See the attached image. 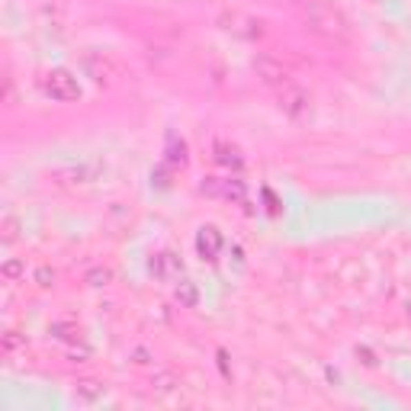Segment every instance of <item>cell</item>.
Masks as SVG:
<instances>
[{"label": "cell", "mask_w": 411, "mask_h": 411, "mask_svg": "<svg viewBox=\"0 0 411 411\" xmlns=\"http://www.w3.org/2000/svg\"><path fill=\"white\" fill-rule=\"evenodd\" d=\"M42 90L46 97H52L55 103H71V100H81V84H77V77L65 68H55V71H48L42 77Z\"/></svg>", "instance_id": "1"}, {"label": "cell", "mask_w": 411, "mask_h": 411, "mask_svg": "<svg viewBox=\"0 0 411 411\" xmlns=\"http://www.w3.org/2000/svg\"><path fill=\"white\" fill-rule=\"evenodd\" d=\"M203 193H209V197H225L238 206H248V187H244V180H238V177H206Z\"/></svg>", "instance_id": "2"}, {"label": "cell", "mask_w": 411, "mask_h": 411, "mask_svg": "<svg viewBox=\"0 0 411 411\" xmlns=\"http://www.w3.org/2000/svg\"><path fill=\"white\" fill-rule=\"evenodd\" d=\"M219 26H222L225 32L238 36V39H261L263 36L261 19L248 17V13H238V10H232V13H222V17H219Z\"/></svg>", "instance_id": "3"}, {"label": "cell", "mask_w": 411, "mask_h": 411, "mask_svg": "<svg viewBox=\"0 0 411 411\" xmlns=\"http://www.w3.org/2000/svg\"><path fill=\"white\" fill-rule=\"evenodd\" d=\"M254 71H257V77H261L267 87H286V84H292V77H290V71L283 68V61H277V58H267V55H261L257 61H254Z\"/></svg>", "instance_id": "4"}, {"label": "cell", "mask_w": 411, "mask_h": 411, "mask_svg": "<svg viewBox=\"0 0 411 411\" xmlns=\"http://www.w3.org/2000/svg\"><path fill=\"white\" fill-rule=\"evenodd\" d=\"M148 270H151V277H154V280L174 283V280H180V273H183V263H180L177 254L161 251V254H154V257L148 261Z\"/></svg>", "instance_id": "5"}, {"label": "cell", "mask_w": 411, "mask_h": 411, "mask_svg": "<svg viewBox=\"0 0 411 411\" xmlns=\"http://www.w3.org/2000/svg\"><path fill=\"white\" fill-rule=\"evenodd\" d=\"M308 103H312V97H308L305 90H302V87H296V84L280 87V110L286 112V116L299 119L302 112L308 110Z\"/></svg>", "instance_id": "6"}, {"label": "cell", "mask_w": 411, "mask_h": 411, "mask_svg": "<svg viewBox=\"0 0 411 411\" xmlns=\"http://www.w3.org/2000/svg\"><path fill=\"white\" fill-rule=\"evenodd\" d=\"M222 232L215 228V225H203L197 234V251L203 261H215L219 257V251H222Z\"/></svg>", "instance_id": "7"}, {"label": "cell", "mask_w": 411, "mask_h": 411, "mask_svg": "<svg viewBox=\"0 0 411 411\" xmlns=\"http://www.w3.org/2000/svg\"><path fill=\"white\" fill-rule=\"evenodd\" d=\"M305 13H308V23L315 29H321V32H341V29H344V19L337 17L334 10L321 7V3H312Z\"/></svg>", "instance_id": "8"}, {"label": "cell", "mask_w": 411, "mask_h": 411, "mask_svg": "<svg viewBox=\"0 0 411 411\" xmlns=\"http://www.w3.org/2000/svg\"><path fill=\"white\" fill-rule=\"evenodd\" d=\"M212 158L222 164V168H234V170H241L244 158H241V151L234 148V145H228V141H215L212 145Z\"/></svg>", "instance_id": "9"}, {"label": "cell", "mask_w": 411, "mask_h": 411, "mask_svg": "<svg viewBox=\"0 0 411 411\" xmlns=\"http://www.w3.org/2000/svg\"><path fill=\"white\" fill-rule=\"evenodd\" d=\"M87 71H90V77H94L97 84H110V77H116L112 61H110V58H100V55L87 58Z\"/></svg>", "instance_id": "10"}, {"label": "cell", "mask_w": 411, "mask_h": 411, "mask_svg": "<svg viewBox=\"0 0 411 411\" xmlns=\"http://www.w3.org/2000/svg\"><path fill=\"white\" fill-rule=\"evenodd\" d=\"M174 296H177L180 308H197V302H199V286H197L193 280H180L177 290H174Z\"/></svg>", "instance_id": "11"}, {"label": "cell", "mask_w": 411, "mask_h": 411, "mask_svg": "<svg viewBox=\"0 0 411 411\" xmlns=\"http://www.w3.org/2000/svg\"><path fill=\"white\" fill-rule=\"evenodd\" d=\"M77 399H84V402H97V399H103V385L94 383V379H84V383H77Z\"/></svg>", "instance_id": "12"}, {"label": "cell", "mask_w": 411, "mask_h": 411, "mask_svg": "<svg viewBox=\"0 0 411 411\" xmlns=\"http://www.w3.org/2000/svg\"><path fill=\"white\" fill-rule=\"evenodd\" d=\"M52 334H55L58 341L71 344V341H77V337H81V331H77V328L71 325V321H55V325H52Z\"/></svg>", "instance_id": "13"}, {"label": "cell", "mask_w": 411, "mask_h": 411, "mask_svg": "<svg viewBox=\"0 0 411 411\" xmlns=\"http://www.w3.org/2000/svg\"><path fill=\"white\" fill-rule=\"evenodd\" d=\"M26 347V334H19V331H7L3 334V354H17Z\"/></svg>", "instance_id": "14"}, {"label": "cell", "mask_w": 411, "mask_h": 411, "mask_svg": "<svg viewBox=\"0 0 411 411\" xmlns=\"http://www.w3.org/2000/svg\"><path fill=\"white\" fill-rule=\"evenodd\" d=\"M0 273H3V280L17 283L23 273H26V267H23V261H3V267H0Z\"/></svg>", "instance_id": "15"}, {"label": "cell", "mask_w": 411, "mask_h": 411, "mask_svg": "<svg viewBox=\"0 0 411 411\" xmlns=\"http://www.w3.org/2000/svg\"><path fill=\"white\" fill-rule=\"evenodd\" d=\"M17 232H19V222L13 219V215H7V219H3V244L17 241Z\"/></svg>", "instance_id": "16"}, {"label": "cell", "mask_w": 411, "mask_h": 411, "mask_svg": "<svg viewBox=\"0 0 411 411\" xmlns=\"http://www.w3.org/2000/svg\"><path fill=\"white\" fill-rule=\"evenodd\" d=\"M110 277H112V273L106 270V267H103V270L97 267V270L87 273V283H90V286H106V283H110Z\"/></svg>", "instance_id": "17"}, {"label": "cell", "mask_w": 411, "mask_h": 411, "mask_svg": "<svg viewBox=\"0 0 411 411\" xmlns=\"http://www.w3.org/2000/svg\"><path fill=\"white\" fill-rule=\"evenodd\" d=\"M36 283L42 286V290H48V286L55 283V270H52V267H39V270H36Z\"/></svg>", "instance_id": "18"}, {"label": "cell", "mask_w": 411, "mask_h": 411, "mask_svg": "<svg viewBox=\"0 0 411 411\" xmlns=\"http://www.w3.org/2000/svg\"><path fill=\"white\" fill-rule=\"evenodd\" d=\"M174 385H177V379H174L170 373H161V376H158V392H170Z\"/></svg>", "instance_id": "19"}]
</instances>
